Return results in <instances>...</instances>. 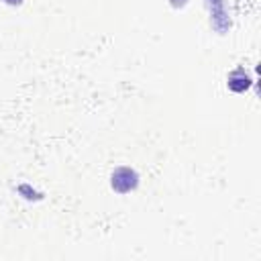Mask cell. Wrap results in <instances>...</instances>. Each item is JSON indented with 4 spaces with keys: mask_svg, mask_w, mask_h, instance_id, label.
Returning <instances> with one entry per match:
<instances>
[{
    "mask_svg": "<svg viewBox=\"0 0 261 261\" xmlns=\"http://www.w3.org/2000/svg\"><path fill=\"white\" fill-rule=\"evenodd\" d=\"M110 186L118 194H128L133 190H137V186H139V173L135 169H130V167H124V165L122 167H116L112 171V175H110Z\"/></svg>",
    "mask_w": 261,
    "mask_h": 261,
    "instance_id": "6da1fadb",
    "label": "cell"
},
{
    "mask_svg": "<svg viewBox=\"0 0 261 261\" xmlns=\"http://www.w3.org/2000/svg\"><path fill=\"white\" fill-rule=\"evenodd\" d=\"M251 84H253V80H251V75H249L243 67H237V69H232V71L226 75V86H228L230 92L243 94V92H247V90L251 88Z\"/></svg>",
    "mask_w": 261,
    "mask_h": 261,
    "instance_id": "7a4b0ae2",
    "label": "cell"
},
{
    "mask_svg": "<svg viewBox=\"0 0 261 261\" xmlns=\"http://www.w3.org/2000/svg\"><path fill=\"white\" fill-rule=\"evenodd\" d=\"M4 4H8V6H18V4H22V0H2Z\"/></svg>",
    "mask_w": 261,
    "mask_h": 261,
    "instance_id": "3957f363",
    "label": "cell"
}]
</instances>
